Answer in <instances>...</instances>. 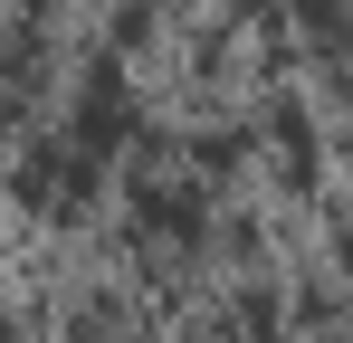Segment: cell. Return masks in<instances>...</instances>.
<instances>
[]
</instances>
